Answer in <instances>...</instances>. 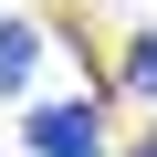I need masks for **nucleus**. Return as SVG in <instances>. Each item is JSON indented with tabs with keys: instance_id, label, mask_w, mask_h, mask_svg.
Instances as JSON below:
<instances>
[{
	"instance_id": "7ed1b4c3",
	"label": "nucleus",
	"mask_w": 157,
	"mask_h": 157,
	"mask_svg": "<svg viewBox=\"0 0 157 157\" xmlns=\"http://www.w3.org/2000/svg\"><path fill=\"white\" fill-rule=\"evenodd\" d=\"M126 84H136V94H157V32H136V52H126Z\"/></svg>"
},
{
	"instance_id": "f03ea898",
	"label": "nucleus",
	"mask_w": 157,
	"mask_h": 157,
	"mask_svg": "<svg viewBox=\"0 0 157 157\" xmlns=\"http://www.w3.org/2000/svg\"><path fill=\"white\" fill-rule=\"evenodd\" d=\"M32 63H42V32L32 21H0V94H32Z\"/></svg>"
},
{
	"instance_id": "20e7f679",
	"label": "nucleus",
	"mask_w": 157,
	"mask_h": 157,
	"mask_svg": "<svg viewBox=\"0 0 157 157\" xmlns=\"http://www.w3.org/2000/svg\"><path fill=\"white\" fill-rule=\"evenodd\" d=\"M136 157H157V126H147V136H136Z\"/></svg>"
},
{
	"instance_id": "f257e3e1",
	"label": "nucleus",
	"mask_w": 157,
	"mask_h": 157,
	"mask_svg": "<svg viewBox=\"0 0 157 157\" xmlns=\"http://www.w3.org/2000/svg\"><path fill=\"white\" fill-rule=\"evenodd\" d=\"M21 147H32V157H94L105 126H94V105H42V115L21 126Z\"/></svg>"
}]
</instances>
